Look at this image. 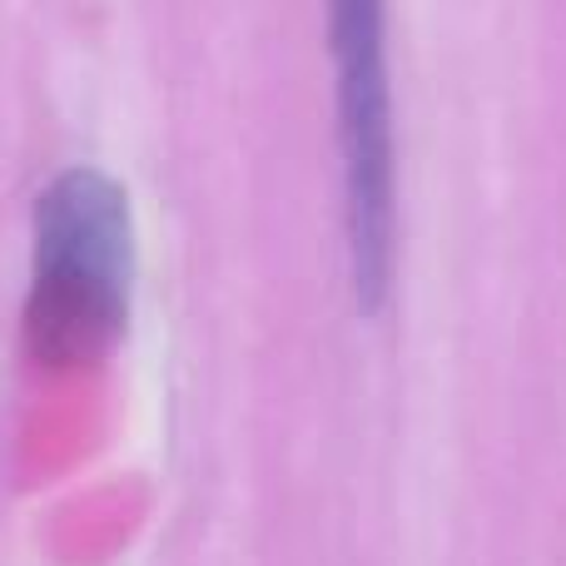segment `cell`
<instances>
[{
    "label": "cell",
    "instance_id": "2",
    "mask_svg": "<svg viewBox=\"0 0 566 566\" xmlns=\"http://www.w3.org/2000/svg\"><path fill=\"white\" fill-rule=\"evenodd\" d=\"M333 75H338V145L348 189V264L363 318L388 308L398 269V149L382 50V0H328Z\"/></svg>",
    "mask_w": 566,
    "mask_h": 566
},
{
    "label": "cell",
    "instance_id": "1",
    "mask_svg": "<svg viewBox=\"0 0 566 566\" xmlns=\"http://www.w3.org/2000/svg\"><path fill=\"white\" fill-rule=\"evenodd\" d=\"M129 199L99 169H65L35 205V289L25 338L40 363H95L129 323Z\"/></svg>",
    "mask_w": 566,
    "mask_h": 566
}]
</instances>
